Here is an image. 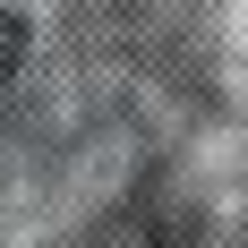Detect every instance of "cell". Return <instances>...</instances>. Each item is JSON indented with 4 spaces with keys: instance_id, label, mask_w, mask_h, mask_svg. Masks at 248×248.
Listing matches in <instances>:
<instances>
[{
    "instance_id": "1",
    "label": "cell",
    "mask_w": 248,
    "mask_h": 248,
    "mask_svg": "<svg viewBox=\"0 0 248 248\" xmlns=\"http://www.w3.org/2000/svg\"><path fill=\"white\" fill-rule=\"evenodd\" d=\"M17 60H26V26L0 9V77H17Z\"/></svg>"
}]
</instances>
